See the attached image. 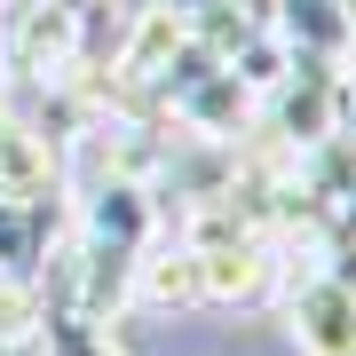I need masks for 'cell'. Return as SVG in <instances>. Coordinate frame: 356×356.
<instances>
[{
  "mask_svg": "<svg viewBox=\"0 0 356 356\" xmlns=\"http://www.w3.org/2000/svg\"><path fill=\"white\" fill-rule=\"evenodd\" d=\"M285 332L301 356H356V285L341 277H293L285 285Z\"/></svg>",
  "mask_w": 356,
  "mask_h": 356,
  "instance_id": "6da1fadb",
  "label": "cell"
},
{
  "mask_svg": "<svg viewBox=\"0 0 356 356\" xmlns=\"http://www.w3.org/2000/svg\"><path fill=\"white\" fill-rule=\"evenodd\" d=\"M293 64H317V72H348L356 64V16L348 0H277V24Z\"/></svg>",
  "mask_w": 356,
  "mask_h": 356,
  "instance_id": "7a4b0ae2",
  "label": "cell"
},
{
  "mask_svg": "<svg viewBox=\"0 0 356 356\" xmlns=\"http://www.w3.org/2000/svg\"><path fill=\"white\" fill-rule=\"evenodd\" d=\"M56 175H64V151L40 143L16 111H0V198L8 206H40V198H56Z\"/></svg>",
  "mask_w": 356,
  "mask_h": 356,
  "instance_id": "3957f363",
  "label": "cell"
},
{
  "mask_svg": "<svg viewBox=\"0 0 356 356\" xmlns=\"http://www.w3.org/2000/svg\"><path fill=\"white\" fill-rule=\"evenodd\" d=\"M127 301H143V309H198V301H206L198 254H191L182 238H151L143 261H135V293H127Z\"/></svg>",
  "mask_w": 356,
  "mask_h": 356,
  "instance_id": "277c9868",
  "label": "cell"
},
{
  "mask_svg": "<svg viewBox=\"0 0 356 356\" xmlns=\"http://www.w3.org/2000/svg\"><path fill=\"white\" fill-rule=\"evenodd\" d=\"M198 285H206V301H261V293H277L269 238H238V245L198 254Z\"/></svg>",
  "mask_w": 356,
  "mask_h": 356,
  "instance_id": "5b68a950",
  "label": "cell"
},
{
  "mask_svg": "<svg viewBox=\"0 0 356 356\" xmlns=\"http://www.w3.org/2000/svg\"><path fill=\"white\" fill-rule=\"evenodd\" d=\"M40 348H48V356H127V348L111 341V325H95V317H72V309L40 317Z\"/></svg>",
  "mask_w": 356,
  "mask_h": 356,
  "instance_id": "8992f818",
  "label": "cell"
},
{
  "mask_svg": "<svg viewBox=\"0 0 356 356\" xmlns=\"http://www.w3.org/2000/svg\"><path fill=\"white\" fill-rule=\"evenodd\" d=\"M198 8L229 16V24H238V32H269V24H277V0H198Z\"/></svg>",
  "mask_w": 356,
  "mask_h": 356,
  "instance_id": "52a82bcc",
  "label": "cell"
},
{
  "mask_svg": "<svg viewBox=\"0 0 356 356\" xmlns=\"http://www.w3.org/2000/svg\"><path fill=\"white\" fill-rule=\"evenodd\" d=\"M56 8H88V0H56Z\"/></svg>",
  "mask_w": 356,
  "mask_h": 356,
  "instance_id": "ba28073f",
  "label": "cell"
},
{
  "mask_svg": "<svg viewBox=\"0 0 356 356\" xmlns=\"http://www.w3.org/2000/svg\"><path fill=\"white\" fill-rule=\"evenodd\" d=\"M0 8H8V0H0Z\"/></svg>",
  "mask_w": 356,
  "mask_h": 356,
  "instance_id": "9c48e42d",
  "label": "cell"
}]
</instances>
